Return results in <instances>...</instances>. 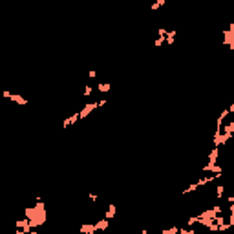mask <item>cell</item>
Instances as JSON below:
<instances>
[{
	"label": "cell",
	"mask_w": 234,
	"mask_h": 234,
	"mask_svg": "<svg viewBox=\"0 0 234 234\" xmlns=\"http://www.w3.org/2000/svg\"><path fill=\"white\" fill-rule=\"evenodd\" d=\"M95 108H97V103H86L84 106H82V110L79 112V119H86Z\"/></svg>",
	"instance_id": "1"
},
{
	"label": "cell",
	"mask_w": 234,
	"mask_h": 234,
	"mask_svg": "<svg viewBox=\"0 0 234 234\" xmlns=\"http://www.w3.org/2000/svg\"><path fill=\"white\" fill-rule=\"evenodd\" d=\"M81 234H97L95 223H84L81 227Z\"/></svg>",
	"instance_id": "2"
},
{
	"label": "cell",
	"mask_w": 234,
	"mask_h": 234,
	"mask_svg": "<svg viewBox=\"0 0 234 234\" xmlns=\"http://www.w3.org/2000/svg\"><path fill=\"white\" fill-rule=\"evenodd\" d=\"M108 225H110V220H97L95 221V229L97 231H104V229H108Z\"/></svg>",
	"instance_id": "3"
},
{
	"label": "cell",
	"mask_w": 234,
	"mask_h": 234,
	"mask_svg": "<svg viewBox=\"0 0 234 234\" xmlns=\"http://www.w3.org/2000/svg\"><path fill=\"white\" fill-rule=\"evenodd\" d=\"M9 101H11V103H17V104H20V106H24V104L28 103V101H26V99H24L22 95H19V93H13Z\"/></svg>",
	"instance_id": "4"
},
{
	"label": "cell",
	"mask_w": 234,
	"mask_h": 234,
	"mask_svg": "<svg viewBox=\"0 0 234 234\" xmlns=\"http://www.w3.org/2000/svg\"><path fill=\"white\" fill-rule=\"evenodd\" d=\"M110 88H112V86H110V82H101V84L97 86V90H99L101 93H108V92H110Z\"/></svg>",
	"instance_id": "5"
},
{
	"label": "cell",
	"mask_w": 234,
	"mask_h": 234,
	"mask_svg": "<svg viewBox=\"0 0 234 234\" xmlns=\"http://www.w3.org/2000/svg\"><path fill=\"white\" fill-rule=\"evenodd\" d=\"M223 190H225L223 185H218V187H216V196H218V198H221V196H223Z\"/></svg>",
	"instance_id": "6"
},
{
	"label": "cell",
	"mask_w": 234,
	"mask_h": 234,
	"mask_svg": "<svg viewBox=\"0 0 234 234\" xmlns=\"http://www.w3.org/2000/svg\"><path fill=\"white\" fill-rule=\"evenodd\" d=\"M178 234H198L194 229H179V232Z\"/></svg>",
	"instance_id": "7"
},
{
	"label": "cell",
	"mask_w": 234,
	"mask_h": 234,
	"mask_svg": "<svg viewBox=\"0 0 234 234\" xmlns=\"http://www.w3.org/2000/svg\"><path fill=\"white\" fill-rule=\"evenodd\" d=\"M11 95H13V93H11L9 90H4V92H2V97H4V99H11Z\"/></svg>",
	"instance_id": "8"
},
{
	"label": "cell",
	"mask_w": 234,
	"mask_h": 234,
	"mask_svg": "<svg viewBox=\"0 0 234 234\" xmlns=\"http://www.w3.org/2000/svg\"><path fill=\"white\" fill-rule=\"evenodd\" d=\"M92 93H93V90H92L90 86H86V90H84V97H90Z\"/></svg>",
	"instance_id": "9"
},
{
	"label": "cell",
	"mask_w": 234,
	"mask_h": 234,
	"mask_svg": "<svg viewBox=\"0 0 234 234\" xmlns=\"http://www.w3.org/2000/svg\"><path fill=\"white\" fill-rule=\"evenodd\" d=\"M88 77H90V79H95V77H97V72H88Z\"/></svg>",
	"instance_id": "10"
},
{
	"label": "cell",
	"mask_w": 234,
	"mask_h": 234,
	"mask_svg": "<svg viewBox=\"0 0 234 234\" xmlns=\"http://www.w3.org/2000/svg\"><path fill=\"white\" fill-rule=\"evenodd\" d=\"M29 234H40V232H37V231H29Z\"/></svg>",
	"instance_id": "11"
},
{
	"label": "cell",
	"mask_w": 234,
	"mask_h": 234,
	"mask_svg": "<svg viewBox=\"0 0 234 234\" xmlns=\"http://www.w3.org/2000/svg\"><path fill=\"white\" fill-rule=\"evenodd\" d=\"M141 234H148V232H146V231H143V232H141Z\"/></svg>",
	"instance_id": "12"
}]
</instances>
